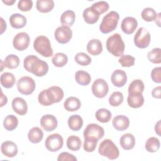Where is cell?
Masks as SVG:
<instances>
[{
	"label": "cell",
	"mask_w": 161,
	"mask_h": 161,
	"mask_svg": "<svg viewBox=\"0 0 161 161\" xmlns=\"http://www.w3.org/2000/svg\"><path fill=\"white\" fill-rule=\"evenodd\" d=\"M11 106L13 111L19 115H25L27 113V103L22 97H16L14 98L12 101Z\"/></svg>",
	"instance_id": "18"
},
{
	"label": "cell",
	"mask_w": 161,
	"mask_h": 161,
	"mask_svg": "<svg viewBox=\"0 0 161 161\" xmlns=\"http://www.w3.org/2000/svg\"><path fill=\"white\" fill-rule=\"evenodd\" d=\"M123 95L119 91H115L109 97V103L111 106L116 107L120 105L123 101Z\"/></svg>",
	"instance_id": "40"
},
{
	"label": "cell",
	"mask_w": 161,
	"mask_h": 161,
	"mask_svg": "<svg viewBox=\"0 0 161 161\" xmlns=\"http://www.w3.org/2000/svg\"><path fill=\"white\" fill-rule=\"evenodd\" d=\"M66 145L69 150L72 151H77L80 148L82 142L79 136L71 135L68 137Z\"/></svg>",
	"instance_id": "33"
},
{
	"label": "cell",
	"mask_w": 161,
	"mask_h": 161,
	"mask_svg": "<svg viewBox=\"0 0 161 161\" xmlns=\"http://www.w3.org/2000/svg\"><path fill=\"white\" fill-rule=\"evenodd\" d=\"M107 50L115 57H121L125 48V43L119 33H114L106 40Z\"/></svg>",
	"instance_id": "2"
},
{
	"label": "cell",
	"mask_w": 161,
	"mask_h": 161,
	"mask_svg": "<svg viewBox=\"0 0 161 161\" xmlns=\"http://www.w3.org/2000/svg\"><path fill=\"white\" fill-rule=\"evenodd\" d=\"M54 5L53 0H38L36 3V9L43 13L51 11L54 8Z\"/></svg>",
	"instance_id": "28"
},
{
	"label": "cell",
	"mask_w": 161,
	"mask_h": 161,
	"mask_svg": "<svg viewBox=\"0 0 161 161\" xmlns=\"http://www.w3.org/2000/svg\"><path fill=\"white\" fill-rule=\"evenodd\" d=\"M138 26V22L134 17L127 16L125 17L121 22V30L127 35L132 34Z\"/></svg>",
	"instance_id": "15"
},
{
	"label": "cell",
	"mask_w": 161,
	"mask_h": 161,
	"mask_svg": "<svg viewBox=\"0 0 161 161\" xmlns=\"http://www.w3.org/2000/svg\"><path fill=\"white\" fill-rule=\"evenodd\" d=\"M75 19V14L72 10H66L60 16L61 23L67 26H71L73 25Z\"/></svg>",
	"instance_id": "30"
},
{
	"label": "cell",
	"mask_w": 161,
	"mask_h": 161,
	"mask_svg": "<svg viewBox=\"0 0 161 161\" xmlns=\"http://www.w3.org/2000/svg\"><path fill=\"white\" fill-rule=\"evenodd\" d=\"M84 138H92L98 141L104 135V130L103 127L96 123H91L87 125L84 130Z\"/></svg>",
	"instance_id": "10"
},
{
	"label": "cell",
	"mask_w": 161,
	"mask_h": 161,
	"mask_svg": "<svg viewBox=\"0 0 161 161\" xmlns=\"http://www.w3.org/2000/svg\"><path fill=\"white\" fill-rule=\"evenodd\" d=\"M144 88H145V86L142 80L135 79L130 84L128 91V93H133V92L142 93L143 92Z\"/></svg>",
	"instance_id": "38"
},
{
	"label": "cell",
	"mask_w": 161,
	"mask_h": 161,
	"mask_svg": "<svg viewBox=\"0 0 161 161\" xmlns=\"http://www.w3.org/2000/svg\"><path fill=\"white\" fill-rule=\"evenodd\" d=\"M68 126L70 130L74 131H79L83 125V119L82 117L78 114H73L68 119Z\"/></svg>",
	"instance_id": "27"
},
{
	"label": "cell",
	"mask_w": 161,
	"mask_h": 161,
	"mask_svg": "<svg viewBox=\"0 0 161 161\" xmlns=\"http://www.w3.org/2000/svg\"><path fill=\"white\" fill-rule=\"evenodd\" d=\"M127 102L128 105L133 108H140L144 103V97L142 93H128Z\"/></svg>",
	"instance_id": "21"
},
{
	"label": "cell",
	"mask_w": 161,
	"mask_h": 161,
	"mask_svg": "<svg viewBox=\"0 0 161 161\" xmlns=\"http://www.w3.org/2000/svg\"><path fill=\"white\" fill-rule=\"evenodd\" d=\"M75 79L77 84L80 86H87L91 81L90 74L84 70H77L75 74Z\"/></svg>",
	"instance_id": "29"
},
{
	"label": "cell",
	"mask_w": 161,
	"mask_h": 161,
	"mask_svg": "<svg viewBox=\"0 0 161 161\" xmlns=\"http://www.w3.org/2000/svg\"><path fill=\"white\" fill-rule=\"evenodd\" d=\"M1 107H3L4 105H5L8 102V98L7 97L4 95L3 91H1Z\"/></svg>",
	"instance_id": "50"
},
{
	"label": "cell",
	"mask_w": 161,
	"mask_h": 161,
	"mask_svg": "<svg viewBox=\"0 0 161 161\" xmlns=\"http://www.w3.org/2000/svg\"><path fill=\"white\" fill-rule=\"evenodd\" d=\"M160 14L161 13H159L158 14H157V16L155 19V23H157V25L158 26H160Z\"/></svg>",
	"instance_id": "54"
},
{
	"label": "cell",
	"mask_w": 161,
	"mask_h": 161,
	"mask_svg": "<svg viewBox=\"0 0 161 161\" xmlns=\"http://www.w3.org/2000/svg\"><path fill=\"white\" fill-rule=\"evenodd\" d=\"M77 160V158L74 155L68 152H62L57 157L58 161H76Z\"/></svg>",
	"instance_id": "48"
},
{
	"label": "cell",
	"mask_w": 161,
	"mask_h": 161,
	"mask_svg": "<svg viewBox=\"0 0 161 161\" xmlns=\"http://www.w3.org/2000/svg\"><path fill=\"white\" fill-rule=\"evenodd\" d=\"M23 66L26 70L37 77H43L48 71V64L34 55H28L24 58Z\"/></svg>",
	"instance_id": "1"
},
{
	"label": "cell",
	"mask_w": 161,
	"mask_h": 161,
	"mask_svg": "<svg viewBox=\"0 0 161 161\" xmlns=\"http://www.w3.org/2000/svg\"><path fill=\"white\" fill-rule=\"evenodd\" d=\"M119 63L123 67H130L135 64V58L130 55H122L118 60Z\"/></svg>",
	"instance_id": "44"
},
{
	"label": "cell",
	"mask_w": 161,
	"mask_h": 161,
	"mask_svg": "<svg viewBox=\"0 0 161 161\" xmlns=\"http://www.w3.org/2000/svg\"><path fill=\"white\" fill-rule=\"evenodd\" d=\"M16 2V0H5V1H3V3L8 5V6H11L12 4H13L14 3Z\"/></svg>",
	"instance_id": "53"
},
{
	"label": "cell",
	"mask_w": 161,
	"mask_h": 161,
	"mask_svg": "<svg viewBox=\"0 0 161 161\" xmlns=\"http://www.w3.org/2000/svg\"><path fill=\"white\" fill-rule=\"evenodd\" d=\"M4 64L6 67L9 69H14L17 68L19 65V57L14 54L8 55L4 60Z\"/></svg>",
	"instance_id": "37"
},
{
	"label": "cell",
	"mask_w": 161,
	"mask_h": 161,
	"mask_svg": "<svg viewBox=\"0 0 161 161\" xmlns=\"http://www.w3.org/2000/svg\"><path fill=\"white\" fill-rule=\"evenodd\" d=\"M87 51L92 55H97L103 51V45L99 39H92L87 44Z\"/></svg>",
	"instance_id": "23"
},
{
	"label": "cell",
	"mask_w": 161,
	"mask_h": 161,
	"mask_svg": "<svg viewBox=\"0 0 161 161\" xmlns=\"http://www.w3.org/2000/svg\"><path fill=\"white\" fill-rule=\"evenodd\" d=\"M119 144L124 150H131L135 147V138L131 133H125L121 136L119 139Z\"/></svg>",
	"instance_id": "24"
},
{
	"label": "cell",
	"mask_w": 161,
	"mask_h": 161,
	"mask_svg": "<svg viewBox=\"0 0 161 161\" xmlns=\"http://www.w3.org/2000/svg\"><path fill=\"white\" fill-rule=\"evenodd\" d=\"M54 36L56 40L62 44L68 43L72 37V30L67 26H58L54 32Z\"/></svg>",
	"instance_id": "12"
},
{
	"label": "cell",
	"mask_w": 161,
	"mask_h": 161,
	"mask_svg": "<svg viewBox=\"0 0 161 161\" xmlns=\"http://www.w3.org/2000/svg\"><path fill=\"white\" fill-rule=\"evenodd\" d=\"M18 125L17 117L13 114H9L5 117L3 121V126L8 131H13L16 128Z\"/></svg>",
	"instance_id": "32"
},
{
	"label": "cell",
	"mask_w": 161,
	"mask_h": 161,
	"mask_svg": "<svg viewBox=\"0 0 161 161\" xmlns=\"http://www.w3.org/2000/svg\"><path fill=\"white\" fill-rule=\"evenodd\" d=\"M119 15L118 12L111 11L105 15L99 25L100 31L104 33L107 34L114 31L118 23Z\"/></svg>",
	"instance_id": "3"
},
{
	"label": "cell",
	"mask_w": 161,
	"mask_h": 161,
	"mask_svg": "<svg viewBox=\"0 0 161 161\" xmlns=\"http://www.w3.org/2000/svg\"><path fill=\"white\" fill-rule=\"evenodd\" d=\"M141 16L143 20L145 21L150 22L155 20L157 16V13L153 8L148 7L143 9L141 13Z\"/></svg>",
	"instance_id": "39"
},
{
	"label": "cell",
	"mask_w": 161,
	"mask_h": 161,
	"mask_svg": "<svg viewBox=\"0 0 161 161\" xmlns=\"http://www.w3.org/2000/svg\"><path fill=\"white\" fill-rule=\"evenodd\" d=\"M151 78L152 80L156 83L161 82V67H157L152 69L151 72Z\"/></svg>",
	"instance_id": "47"
},
{
	"label": "cell",
	"mask_w": 161,
	"mask_h": 161,
	"mask_svg": "<svg viewBox=\"0 0 161 161\" xmlns=\"http://www.w3.org/2000/svg\"><path fill=\"white\" fill-rule=\"evenodd\" d=\"M109 91V86L107 82L103 79H97L92 85V94L98 98L104 97Z\"/></svg>",
	"instance_id": "11"
},
{
	"label": "cell",
	"mask_w": 161,
	"mask_h": 161,
	"mask_svg": "<svg viewBox=\"0 0 161 161\" xmlns=\"http://www.w3.org/2000/svg\"><path fill=\"white\" fill-rule=\"evenodd\" d=\"M1 60V72H2L3 70V67L4 66L5 67V65H3V60Z\"/></svg>",
	"instance_id": "55"
},
{
	"label": "cell",
	"mask_w": 161,
	"mask_h": 161,
	"mask_svg": "<svg viewBox=\"0 0 161 161\" xmlns=\"http://www.w3.org/2000/svg\"><path fill=\"white\" fill-rule=\"evenodd\" d=\"M160 145V143L159 140L156 137L152 136L146 141L145 148L147 152L153 153L159 149Z\"/></svg>",
	"instance_id": "35"
},
{
	"label": "cell",
	"mask_w": 161,
	"mask_h": 161,
	"mask_svg": "<svg viewBox=\"0 0 161 161\" xmlns=\"http://www.w3.org/2000/svg\"><path fill=\"white\" fill-rule=\"evenodd\" d=\"M112 124L116 130L124 131L129 127L130 119L125 115H118L113 119Z\"/></svg>",
	"instance_id": "19"
},
{
	"label": "cell",
	"mask_w": 161,
	"mask_h": 161,
	"mask_svg": "<svg viewBox=\"0 0 161 161\" xmlns=\"http://www.w3.org/2000/svg\"><path fill=\"white\" fill-rule=\"evenodd\" d=\"M9 23L11 26L16 29H19L23 28L26 25V18L21 14L19 13H13L12 14L9 18Z\"/></svg>",
	"instance_id": "22"
},
{
	"label": "cell",
	"mask_w": 161,
	"mask_h": 161,
	"mask_svg": "<svg viewBox=\"0 0 161 161\" xmlns=\"http://www.w3.org/2000/svg\"><path fill=\"white\" fill-rule=\"evenodd\" d=\"M43 91L50 105L60 102L64 96L63 89L56 86H51L47 89H44Z\"/></svg>",
	"instance_id": "8"
},
{
	"label": "cell",
	"mask_w": 161,
	"mask_h": 161,
	"mask_svg": "<svg viewBox=\"0 0 161 161\" xmlns=\"http://www.w3.org/2000/svg\"><path fill=\"white\" fill-rule=\"evenodd\" d=\"M155 133L158 136H160V120H158L157 123L155 124Z\"/></svg>",
	"instance_id": "52"
},
{
	"label": "cell",
	"mask_w": 161,
	"mask_h": 161,
	"mask_svg": "<svg viewBox=\"0 0 161 161\" xmlns=\"http://www.w3.org/2000/svg\"><path fill=\"white\" fill-rule=\"evenodd\" d=\"M82 16L87 23L94 24L98 21L100 14L93 7L90 6L84 10Z\"/></svg>",
	"instance_id": "20"
},
{
	"label": "cell",
	"mask_w": 161,
	"mask_h": 161,
	"mask_svg": "<svg viewBox=\"0 0 161 161\" xmlns=\"http://www.w3.org/2000/svg\"><path fill=\"white\" fill-rule=\"evenodd\" d=\"M95 116L97 121L101 123H105L110 121L112 115L111 111L109 109L106 108H101L96 112Z\"/></svg>",
	"instance_id": "34"
},
{
	"label": "cell",
	"mask_w": 161,
	"mask_h": 161,
	"mask_svg": "<svg viewBox=\"0 0 161 161\" xmlns=\"http://www.w3.org/2000/svg\"><path fill=\"white\" fill-rule=\"evenodd\" d=\"M1 86L5 88L9 89L13 87L16 82V78L14 75L10 72H4L1 74Z\"/></svg>",
	"instance_id": "31"
},
{
	"label": "cell",
	"mask_w": 161,
	"mask_h": 161,
	"mask_svg": "<svg viewBox=\"0 0 161 161\" xmlns=\"http://www.w3.org/2000/svg\"><path fill=\"white\" fill-rule=\"evenodd\" d=\"M35 50L44 57H50L53 55V49L48 37L40 35L37 36L33 42Z\"/></svg>",
	"instance_id": "5"
},
{
	"label": "cell",
	"mask_w": 161,
	"mask_h": 161,
	"mask_svg": "<svg viewBox=\"0 0 161 161\" xmlns=\"http://www.w3.org/2000/svg\"><path fill=\"white\" fill-rule=\"evenodd\" d=\"M30 42V38L28 33L20 32L14 36L13 40V45L17 50L23 51L28 47Z\"/></svg>",
	"instance_id": "13"
},
{
	"label": "cell",
	"mask_w": 161,
	"mask_h": 161,
	"mask_svg": "<svg viewBox=\"0 0 161 161\" xmlns=\"http://www.w3.org/2000/svg\"><path fill=\"white\" fill-rule=\"evenodd\" d=\"M52 62L55 67H62L67 64L68 62V57L65 53L58 52L53 56Z\"/></svg>",
	"instance_id": "36"
},
{
	"label": "cell",
	"mask_w": 161,
	"mask_h": 161,
	"mask_svg": "<svg viewBox=\"0 0 161 161\" xmlns=\"http://www.w3.org/2000/svg\"><path fill=\"white\" fill-rule=\"evenodd\" d=\"M1 34H3L6 30V23L3 18H1Z\"/></svg>",
	"instance_id": "51"
},
{
	"label": "cell",
	"mask_w": 161,
	"mask_h": 161,
	"mask_svg": "<svg viewBox=\"0 0 161 161\" xmlns=\"http://www.w3.org/2000/svg\"><path fill=\"white\" fill-rule=\"evenodd\" d=\"M40 125L46 131H52L57 127L58 121L53 115L45 114L40 119Z\"/></svg>",
	"instance_id": "14"
},
{
	"label": "cell",
	"mask_w": 161,
	"mask_h": 161,
	"mask_svg": "<svg viewBox=\"0 0 161 161\" xmlns=\"http://www.w3.org/2000/svg\"><path fill=\"white\" fill-rule=\"evenodd\" d=\"M99 153L109 160H114L118 158L119 152L118 148L110 139H105L101 142L98 147Z\"/></svg>",
	"instance_id": "4"
},
{
	"label": "cell",
	"mask_w": 161,
	"mask_h": 161,
	"mask_svg": "<svg viewBox=\"0 0 161 161\" xmlns=\"http://www.w3.org/2000/svg\"><path fill=\"white\" fill-rule=\"evenodd\" d=\"M98 140L92 138H84V150L87 152H92L96 148Z\"/></svg>",
	"instance_id": "43"
},
{
	"label": "cell",
	"mask_w": 161,
	"mask_h": 161,
	"mask_svg": "<svg viewBox=\"0 0 161 161\" xmlns=\"http://www.w3.org/2000/svg\"><path fill=\"white\" fill-rule=\"evenodd\" d=\"M91 6L93 7L100 14L106 12L109 9V4L107 2L104 1H100L96 2V3H93Z\"/></svg>",
	"instance_id": "45"
},
{
	"label": "cell",
	"mask_w": 161,
	"mask_h": 161,
	"mask_svg": "<svg viewBox=\"0 0 161 161\" xmlns=\"http://www.w3.org/2000/svg\"><path fill=\"white\" fill-rule=\"evenodd\" d=\"M33 7L31 0H20L18 3V8L21 11H29Z\"/></svg>",
	"instance_id": "46"
},
{
	"label": "cell",
	"mask_w": 161,
	"mask_h": 161,
	"mask_svg": "<svg viewBox=\"0 0 161 161\" xmlns=\"http://www.w3.org/2000/svg\"><path fill=\"white\" fill-rule=\"evenodd\" d=\"M1 150L4 155L9 158H13L15 157L18 152L16 144L9 140L5 141L2 143Z\"/></svg>",
	"instance_id": "17"
},
{
	"label": "cell",
	"mask_w": 161,
	"mask_h": 161,
	"mask_svg": "<svg viewBox=\"0 0 161 161\" xmlns=\"http://www.w3.org/2000/svg\"><path fill=\"white\" fill-rule=\"evenodd\" d=\"M160 91H161V87L160 86H157V87H154L152 91V97H154V98L160 99L161 97Z\"/></svg>",
	"instance_id": "49"
},
{
	"label": "cell",
	"mask_w": 161,
	"mask_h": 161,
	"mask_svg": "<svg viewBox=\"0 0 161 161\" xmlns=\"http://www.w3.org/2000/svg\"><path fill=\"white\" fill-rule=\"evenodd\" d=\"M75 61L80 65L86 66L89 65L91 63V58L86 53L79 52L77 53L74 57Z\"/></svg>",
	"instance_id": "42"
},
{
	"label": "cell",
	"mask_w": 161,
	"mask_h": 161,
	"mask_svg": "<svg viewBox=\"0 0 161 161\" xmlns=\"http://www.w3.org/2000/svg\"><path fill=\"white\" fill-rule=\"evenodd\" d=\"M36 87V83L33 79L28 76H23L17 82L18 91L23 95L32 94Z\"/></svg>",
	"instance_id": "6"
},
{
	"label": "cell",
	"mask_w": 161,
	"mask_h": 161,
	"mask_svg": "<svg viewBox=\"0 0 161 161\" xmlns=\"http://www.w3.org/2000/svg\"><path fill=\"white\" fill-rule=\"evenodd\" d=\"M150 42V32L145 28L140 27L134 36V43L140 48H145Z\"/></svg>",
	"instance_id": "7"
},
{
	"label": "cell",
	"mask_w": 161,
	"mask_h": 161,
	"mask_svg": "<svg viewBox=\"0 0 161 161\" xmlns=\"http://www.w3.org/2000/svg\"><path fill=\"white\" fill-rule=\"evenodd\" d=\"M81 106V102L79 98L74 96L69 97L64 103V107L67 111H75Z\"/></svg>",
	"instance_id": "25"
},
{
	"label": "cell",
	"mask_w": 161,
	"mask_h": 161,
	"mask_svg": "<svg viewBox=\"0 0 161 161\" xmlns=\"http://www.w3.org/2000/svg\"><path fill=\"white\" fill-rule=\"evenodd\" d=\"M28 138L30 142L33 143H40L43 138V132L38 127H33L28 133Z\"/></svg>",
	"instance_id": "26"
},
{
	"label": "cell",
	"mask_w": 161,
	"mask_h": 161,
	"mask_svg": "<svg viewBox=\"0 0 161 161\" xmlns=\"http://www.w3.org/2000/svg\"><path fill=\"white\" fill-rule=\"evenodd\" d=\"M161 49L160 48H154L147 53L148 60L153 64H160L161 62Z\"/></svg>",
	"instance_id": "41"
},
{
	"label": "cell",
	"mask_w": 161,
	"mask_h": 161,
	"mask_svg": "<svg viewBox=\"0 0 161 161\" xmlns=\"http://www.w3.org/2000/svg\"><path fill=\"white\" fill-rule=\"evenodd\" d=\"M64 145V139L61 135L53 133L47 136L45 140V145L46 148L52 152L61 149Z\"/></svg>",
	"instance_id": "9"
},
{
	"label": "cell",
	"mask_w": 161,
	"mask_h": 161,
	"mask_svg": "<svg viewBox=\"0 0 161 161\" xmlns=\"http://www.w3.org/2000/svg\"><path fill=\"white\" fill-rule=\"evenodd\" d=\"M111 80L114 86L118 87H123L127 82L126 74L123 70H115L111 74Z\"/></svg>",
	"instance_id": "16"
}]
</instances>
